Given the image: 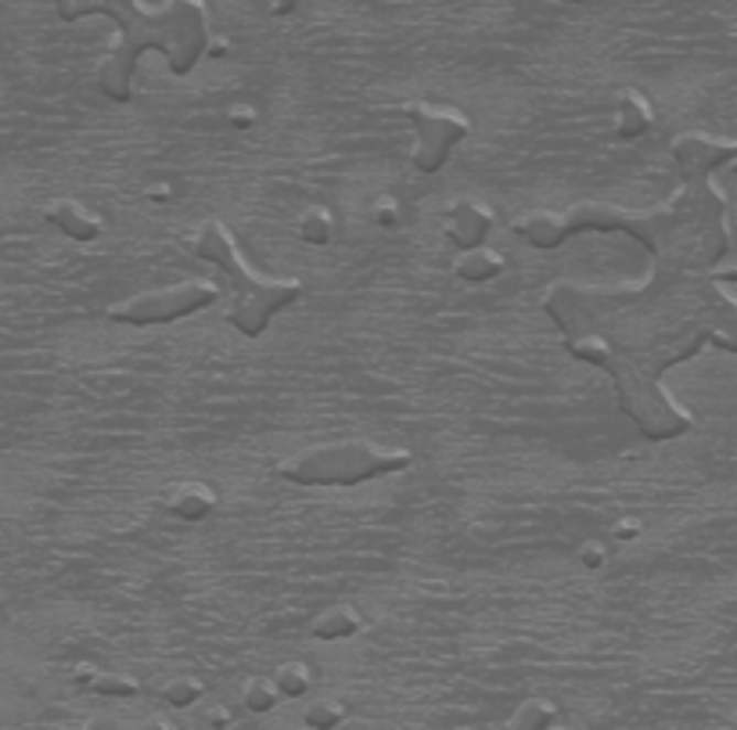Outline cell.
<instances>
[{
	"label": "cell",
	"mask_w": 737,
	"mask_h": 730,
	"mask_svg": "<svg viewBox=\"0 0 737 730\" xmlns=\"http://www.w3.org/2000/svg\"><path fill=\"white\" fill-rule=\"evenodd\" d=\"M543 313L583 364L616 385L619 410L654 443L691 432V410L665 389V371L705 346L737 353V296L716 270L654 264L637 285L557 281Z\"/></svg>",
	"instance_id": "6da1fadb"
},
{
	"label": "cell",
	"mask_w": 737,
	"mask_h": 730,
	"mask_svg": "<svg viewBox=\"0 0 737 730\" xmlns=\"http://www.w3.org/2000/svg\"><path fill=\"white\" fill-rule=\"evenodd\" d=\"M673 159L684 184L659 210L630 213L619 205L583 202L568 213H532L514 224V234L532 249H557L579 230H622L637 238L654 256V264H673L691 270H716L730 253L727 198L716 187L713 173L737 159V141L713 137L702 130L680 133L673 141Z\"/></svg>",
	"instance_id": "7a4b0ae2"
},
{
	"label": "cell",
	"mask_w": 737,
	"mask_h": 730,
	"mask_svg": "<svg viewBox=\"0 0 737 730\" xmlns=\"http://www.w3.org/2000/svg\"><path fill=\"white\" fill-rule=\"evenodd\" d=\"M54 11L62 22L105 15L119 25L116 47L98 73V84L112 101L133 98L141 54L159 51L173 76H187L209 51V15L202 0H170L159 11H144L138 0H54Z\"/></svg>",
	"instance_id": "3957f363"
},
{
	"label": "cell",
	"mask_w": 737,
	"mask_h": 730,
	"mask_svg": "<svg viewBox=\"0 0 737 730\" xmlns=\"http://www.w3.org/2000/svg\"><path fill=\"white\" fill-rule=\"evenodd\" d=\"M195 253L206 259V264L220 267V273L227 278V296H230L227 321L245 339H259L284 307H292V302L303 296V285L295 278H259L256 270L245 267L235 234H230L220 219L202 224Z\"/></svg>",
	"instance_id": "277c9868"
},
{
	"label": "cell",
	"mask_w": 737,
	"mask_h": 730,
	"mask_svg": "<svg viewBox=\"0 0 737 730\" xmlns=\"http://www.w3.org/2000/svg\"><path fill=\"white\" fill-rule=\"evenodd\" d=\"M411 461V450H386L364 439H346V443L310 447L281 461V475L299 486H360L367 479L403 472Z\"/></svg>",
	"instance_id": "5b68a950"
},
{
	"label": "cell",
	"mask_w": 737,
	"mask_h": 730,
	"mask_svg": "<svg viewBox=\"0 0 737 730\" xmlns=\"http://www.w3.org/2000/svg\"><path fill=\"white\" fill-rule=\"evenodd\" d=\"M220 299V288L209 281H184L173 288H159V292H141L119 307L108 310V321L112 324H170L181 321V316H191L198 310H209L213 302Z\"/></svg>",
	"instance_id": "8992f818"
},
{
	"label": "cell",
	"mask_w": 737,
	"mask_h": 730,
	"mask_svg": "<svg viewBox=\"0 0 737 730\" xmlns=\"http://www.w3.org/2000/svg\"><path fill=\"white\" fill-rule=\"evenodd\" d=\"M407 119L414 122V133H418L414 167L421 173H440L449 162V155H454V148L472 133V122L460 108L414 101L407 105Z\"/></svg>",
	"instance_id": "52a82bcc"
},
{
	"label": "cell",
	"mask_w": 737,
	"mask_h": 730,
	"mask_svg": "<svg viewBox=\"0 0 737 730\" xmlns=\"http://www.w3.org/2000/svg\"><path fill=\"white\" fill-rule=\"evenodd\" d=\"M494 230V213L479 202H454L449 205V241L457 249H479L486 245V234Z\"/></svg>",
	"instance_id": "ba28073f"
},
{
	"label": "cell",
	"mask_w": 737,
	"mask_h": 730,
	"mask_svg": "<svg viewBox=\"0 0 737 730\" xmlns=\"http://www.w3.org/2000/svg\"><path fill=\"white\" fill-rule=\"evenodd\" d=\"M44 216H47V224H54L62 234H69L73 241H94V238H101V219L94 216L90 210H84L79 202H73V198L51 202L47 210H44Z\"/></svg>",
	"instance_id": "9c48e42d"
},
{
	"label": "cell",
	"mask_w": 737,
	"mask_h": 730,
	"mask_svg": "<svg viewBox=\"0 0 737 730\" xmlns=\"http://www.w3.org/2000/svg\"><path fill=\"white\" fill-rule=\"evenodd\" d=\"M213 507H216V493L206 486V482H184V486H176L170 497V515L184 518V522L206 518Z\"/></svg>",
	"instance_id": "30bf717a"
},
{
	"label": "cell",
	"mask_w": 737,
	"mask_h": 730,
	"mask_svg": "<svg viewBox=\"0 0 737 730\" xmlns=\"http://www.w3.org/2000/svg\"><path fill=\"white\" fill-rule=\"evenodd\" d=\"M360 626H364V619L353 609H346V604H338V609H327L313 619L310 633L317 641H343V637H353V633H360Z\"/></svg>",
	"instance_id": "8fae6325"
},
{
	"label": "cell",
	"mask_w": 737,
	"mask_h": 730,
	"mask_svg": "<svg viewBox=\"0 0 737 730\" xmlns=\"http://www.w3.org/2000/svg\"><path fill=\"white\" fill-rule=\"evenodd\" d=\"M503 270V256L500 253H494V249H486V245H479V249H468V256L460 259L457 264V273L464 281H489V278H497V273Z\"/></svg>",
	"instance_id": "7c38bea8"
},
{
	"label": "cell",
	"mask_w": 737,
	"mask_h": 730,
	"mask_svg": "<svg viewBox=\"0 0 737 730\" xmlns=\"http://www.w3.org/2000/svg\"><path fill=\"white\" fill-rule=\"evenodd\" d=\"M79 687H90L94 695H108V698H133L138 695V684L130 677H119V673H94V669H79L76 673Z\"/></svg>",
	"instance_id": "4fadbf2b"
},
{
	"label": "cell",
	"mask_w": 737,
	"mask_h": 730,
	"mask_svg": "<svg viewBox=\"0 0 737 730\" xmlns=\"http://www.w3.org/2000/svg\"><path fill=\"white\" fill-rule=\"evenodd\" d=\"M651 127V105L640 94H622L619 98V137H640Z\"/></svg>",
	"instance_id": "5bb4252c"
},
{
	"label": "cell",
	"mask_w": 737,
	"mask_h": 730,
	"mask_svg": "<svg viewBox=\"0 0 737 730\" xmlns=\"http://www.w3.org/2000/svg\"><path fill=\"white\" fill-rule=\"evenodd\" d=\"M343 716H346V706L343 701H335V698H317L313 706L303 712V720H306V727H335V723H343Z\"/></svg>",
	"instance_id": "9a60e30c"
},
{
	"label": "cell",
	"mask_w": 737,
	"mask_h": 730,
	"mask_svg": "<svg viewBox=\"0 0 737 730\" xmlns=\"http://www.w3.org/2000/svg\"><path fill=\"white\" fill-rule=\"evenodd\" d=\"M274 684L281 687V695H284V698H299V695H306V691H310L313 677H310V669H306L303 663H292V666H284V669L278 673V680H274Z\"/></svg>",
	"instance_id": "2e32d148"
},
{
	"label": "cell",
	"mask_w": 737,
	"mask_h": 730,
	"mask_svg": "<svg viewBox=\"0 0 737 730\" xmlns=\"http://www.w3.org/2000/svg\"><path fill=\"white\" fill-rule=\"evenodd\" d=\"M281 698V687L270 684V680H252L249 687H245V706H249L252 712H270L278 706Z\"/></svg>",
	"instance_id": "e0dca14e"
},
{
	"label": "cell",
	"mask_w": 737,
	"mask_h": 730,
	"mask_svg": "<svg viewBox=\"0 0 737 730\" xmlns=\"http://www.w3.org/2000/svg\"><path fill=\"white\" fill-rule=\"evenodd\" d=\"M551 723H554V706H548V701H525V706L514 712L518 730H537V727H551Z\"/></svg>",
	"instance_id": "ac0fdd59"
},
{
	"label": "cell",
	"mask_w": 737,
	"mask_h": 730,
	"mask_svg": "<svg viewBox=\"0 0 737 730\" xmlns=\"http://www.w3.org/2000/svg\"><path fill=\"white\" fill-rule=\"evenodd\" d=\"M299 234H303V238L313 241V245H324L327 238H332V216L321 213V210L306 213L303 224H299Z\"/></svg>",
	"instance_id": "d6986e66"
},
{
	"label": "cell",
	"mask_w": 737,
	"mask_h": 730,
	"mask_svg": "<svg viewBox=\"0 0 737 730\" xmlns=\"http://www.w3.org/2000/svg\"><path fill=\"white\" fill-rule=\"evenodd\" d=\"M202 695V687H198V680H173L170 687H166V701L170 706H191Z\"/></svg>",
	"instance_id": "ffe728a7"
},
{
	"label": "cell",
	"mask_w": 737,
	"mask_h": 730,
	"mask_svg": "<svg viewBox=\"0 0 737 730\" xmlns=\"http://www.w3.org/2000/svg\"><path fill=\"white\" fill-rule=\"evenodd\" d=\"M734 176H737V162H734Z\"/></svg>",
	"instance_id": "44dd1931"
}]
</instances>
